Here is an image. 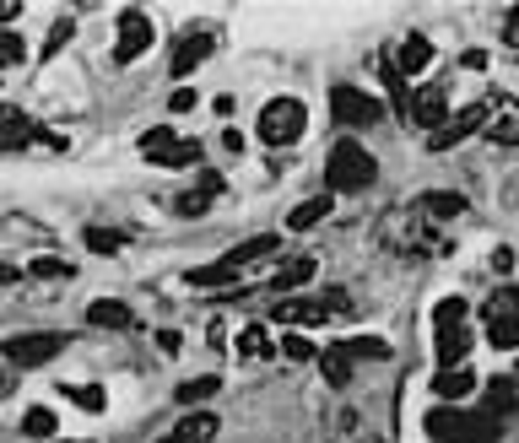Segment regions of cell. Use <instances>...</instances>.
<instances>
[{"label":"cell","mask_w":519,"mask_h":443,"mask_svg":"<svg viewBox=\"0 0 519 443\" xmlns=\"http://www.w3.org/2000/svg\"><path fill=\"white\" fill-rule=\"evenodd\" d=\"M374 179H379L374 152H363L357 141H336V146H330V157H325V184H330L336 195H357V190H368Z\"/></svg>","instance_id":"obj_1"},{"label":"cell","mask_w":519,"mask_h":443,"mask_svg":"<svg viewBox=\"0 0 519 443\" xmlns=\"http://www.w3.org/2000/svg\"><path fill=\"white\" fill-rule=\"evenodd\" d=\"M303 125H309V114H303L298 98H271V103L260 109V141H271V146L298 141Z\"/></svg>","instance_id":"obj_2"},{"label":"cell","mask_w":519,"mask_h":443,"mask_svg":"<svg viewBox=\"0 0 519 443\" xmlns=\"http://www.w3.org/2000/svg\"><path fill=\"white\" fill-rule=\"evenodd\" d=\"M65 352V335H49V330H38V335H11L6 346H0V357L11 362V368H44V362H55Z\"/></svg>","instance_id":"obj_3"},{"label":"cell","mask_w":519,"mask_h":443,"mask_svg":"<svg viewBox=\"0 0 519 443\" xmlns=\"http://www.w3.org/2000/svg\"><path fill=\"white\" fill-rule=\"evenodd\" d=\"M384 249H401V254H428V249H433L428 217H422V211H395V217H384Z\"/></svg>","instance_id":"obj_4"},{"label":"cell","mask_w":519,"mask_h":443,"mask_svg":"<svg viewBox=\"0 0 519 443\" xmlns=\"http://www.w3.org/2000/svg\"><path fill=\"white\" fill-rule=\"evenodd\" d=\"M141 157L157 168H184V163H201V141H173V130H146Z\"/></svg>","instance_id":"obj_5"},{"label":"cell","mask_w":519,"mask_h":443,"mask_svg":"<svg viewBox=\"0 0 519 443\" xmlns=\"http://www.w3.org/2000/svg\"><path fill=\"white\" fill-rule=\"evenodd\" d=\"M152 49V17L146 11H119V44H114V65H130L136 55Z\"/></svg>","instance_id":"obj_6"},{"label":"cell","mask_w":519,"mask_h":443,"mask_svg":"<svg viewBox=\"0 0 519 443\" xmlns=\"http://www.w3.org/2000/svg\"><path fill=\"white\" fill-rule=\"evenodd\" d=\"M487 119H492V109H476V103H471V109L449 114L444 125H438L433 136H428V146H433V152H449V146H460L465 136H476V130H487Z\"/></svg>","instance_id":"obj_7"},{"label":"cell","mask_w":519,"mask_h":443,"mask_svg":"<svg viewBox=\"0 0 519 443\" xmlns=\"http://www.w3.org/2000/svg\"><path fill=\"white\" fill-rule=\"evenodd\" d=\"M330 109H336V119H341V125H357V130H363V125H379V103L374 98H368V92H357V87H336V92H330Z\"/></svg>","instance_id":"obj_8"},{"label":"cell","mask_w":519,"mask_h":443,"mask_svg":"<svg viewBox=\"0 0 519 443\" xmlns=\"http://www.w3.org/2000/svg\"><path fill=\"white\" fill-rule=\"evenodd\" d=\"M271 319H276V325H298V330H309V325H330V319H336V308H330L325 298H292V303H276Z\"/></svg>","instance_id":"obj_9"},{"label":"cell","mask_w":519,"mask_h":443,"mask_svg":"<svg viewBox=\"0 0 519 443\" xmlns=\"http://www.w3.org/2000/svg\"><path fill=\"white\" fill-rule=\"evenodd\" d=\"M38 141V125L28 114L17 109V103H0V152H22V146Z\"/></svg>","instance_id":"obj_10"},{"label":"cell","mask_w":519,"mask_h":443,"mask_svg":"<svg viewBox=\"0 0 519 443\" xmlns=\"http://www.w3.org/2000/svg\"><path fill=\"white\" fill-rule=\"evenodd\" d=\"M211 438H217V411H184L173 433H163L157 443H211Z\"/></svg>","instance_id":"obj_11"},{"label":"cell","mask_w":519,"mask_h":443,"mask_svg":"<svg viewBox=\"0 0 519 443\" xmlns=\"http://www.w3.org/2000/svg\"><path fill=\"white\" fill-rule=\"evenodd\" d=\"M406 119H411V125H422V130L433 136V130L449 119V109H444V87H422V92H411V109H406Z\"/></svg>","instance_id":"obj_12"},{"label":"cell","mask_w":519,"mask_h":443,"mask_svg":"<svg viewBox=\"0 0 519 443\" xmlns=\"http://www.w3.org/2000/svg\"><path fill=\"white\" fill-rule=\"evenodd\" d=\"M206 55H217V38H211V33H190V38H179V49H173V76L184 82V76H190Z\"/></svg>","instance_id":"obj_13"},{"label":"cell","mask_w":519,"mask_h":443,"mask_svg":"<svg viewBox=\"0 0 519 443\" xmlns=\"http://www.w3.org/2000/svg\"><path fill=\"white\" fill-rule=\"evenodd\" d=\"M433 395H438V400H465V395H476V368H438V373H433Z\"/></svg>","instance_id":"obj_14"},{"label":"cell","mask_w":519,"mask_h":443,"mask_svg":"<svg viewBox=\"0 0 519 443\" xmlns=\"http://www.w3.org/2000/svg\"><path fill=\"white\" fill-rule=\"evenodd\" d=\"M276 244H282V238H276V233L244 238V244H238V249H228V254H222V265H233V271H244V265H255V260H271V254H276Z\"/></svg>","instance_id":"obj_15"},{"label":"cell","mask_w":519,"mask_h":443,"mask_svg":"<svg viewBox=\"0 0 519 443\" xmlns=\"http://www.w3.org/2000/svg\"><path fill=\"white\" fill-rule=\"evenodd\" d=\"M87 325H98V330H130V325H136V314H130L119 298H98V303H87Z\"/></svg>","instance_id":"obj_16"},{"label":"cell","mask_w":519,"mask_h":443,"mask_svg":"<svg viewBox=\"0 0 519 443\" xmlns=\"http://www.w3.org/2000/svg\"><path fill=\"white\" fill-rule=\"evenodd\" d=\"M395 65H401V76H422L433 65V44L422 33H406V44H401V55H395Z\"/></svg>","instance_id":"obj_17"},{"label":"cell","mask_w":519,"mask_h":443,"mask_svg":"<svg viewBox=\"0 0 519 443\" xmlns=\"http://www.w3.org/2000/svg\"><path fill=\"white\" fill-rule=\"evenodd\" d=\"M319 373H325V384H330V389H346V384H352V357H346V346H341V341L319 352Z\"/></svg>","instance_id":"obj_18"},{"label":"cell","mask_w":519,"mask_h":443,"mask_svg":"<svg viewBox=\"0 0 519 443\" xmlns=\"http://www.w3.org/2000/svg\"><path fill=\"white\" fill-rule=\"evenodd\" d=\"M422 217L428 222H444V217H460L465 211V195H455V190H433V195H422Z\"/></svg>","instance_id":"obj_19"},{"label":"cell","mask_w":519,"mask_h":443,"mask_svg":"<svg viewBox=\"0 0 519 443\" xmlns=\"http://www.w3.org/2000/svg\"><path fill=\"white\" fill-rule=\"evenodd\" d=\"M465 346H471V330L455 325V330H438V368H460Z\"/></svg>","instance_id":"obj_20"},{"label":"cell","mask_w":519,"mask_h":443,"mask_svg":"<svg viewBox=\"0 0 519 443\" xmlns=\"http://www.w3.org/2000/svg\"><path fill=\"white\" fill-rule=\"evenodd\" d=\"M325 217H330V195H314V200H303V206L287 211V227H292V233H303V227H314Z\"/></svg>","instance_id":"obj_21"},{"label":"cell","mask_w":519,"mask_h":443,"mask_svg":"<svg viewBox=\"0 0 519 443\" xmlns=\"http://www.w3.org/2000/svg\"><path fill=\"white\" fill-rule=\"evenodd\" d=\"M184 281H190V287H201V292H211V287H233V281H238V271H233V265H195V271L190 276H184Z\"/></svg>","instance_id":"obj_22"},{"label":"cell","mask_w":519,"mask_h":443,"mask_svg":"<svg viewBox=\"0 0 519 443\" xmlns=\"http://www.w3.org/2000/svg\"><path fill=\"white\" fill-rule=\"evenodd\" d=\"M217 395V373H201V379H184L179 389H173V400L179 406H201V400Z\"/></svg>","instance_id":"obj_23"},{"label":"cell","mask_w":519,"mask_h":443,"mask_svg":"<svg viewBox=\"0 0 519 443\" xmlns=\"http://www.w3.org/2000/svg\"><path fill=\"white\" fill-rule=\"evenodd\" d=\"M509 406H514V384L509 379H492L487 384V400H482V416H487V422H498Z\"/></svg>","instance_id":"obj_24"},{"label":"cell","mask_w":519,"mask_h":443,"mask_svg":"<svg viewBox=\"0 0 519 443\" xmlns=\"http://www.w3.org/2000/svg\"><path fill=\"white\" fill-rule=\"evenodd\" d=\"M28 276H33V281H71L76 265H71V260H55V254H38V260L28 265Z\"/></svg>","instance_id":"obj_25"},{"label":"cell","mask_w":519,"mask_h":443,"mask_svg":"<svg viewBox=\"0 0 519 443\" xmlns=\"http://www.w3.org/2000/svg\"><path fill=\"white\" fill-rule=\"evenodd\" d=\"M341 346H346V357H352V362H357V357H368V362H384V357H390V346H384L379 335H346Z\"/></svg>","instance_id":"obj_26"},{"label":"cell","mask_w":519,"mask_h":443,"mask_svg":"<svg viewBox=\"0 0 519 443\" xmlns=\"http://www.w3.org/2000/svg\"><path fill=\"white\" fill-rule=\"evenodd\" d=\"M309 276H314V260H309V254H303V260H287L282 271H276V281H271V287H282V292H298V287H303V281H309Z\"/></svg>","instance_id":"obj_27"},{"label":"cell","mask_w":519,"mask_h":443,"mask_svg":"<svg viewBox=\"0 0 519 443\" xmlns=\"http://www.w3.org/2000/svg\"><path fill=\"white\" fill-rule=\"evenodd\" d=\"M82 244H87L92 254H119V249H125V233H114V227H87Z\"/></svg>","instance_id":"obj_28"},{"label":"cell","mask_w":519,"mask_h":443,"mask_svg":"<svg viewBox=\"0 0 519 443\" xmlns=\"http://www.w3.org/2000/svg\"><path fill=\"white\" fill-rule=\"evenodd\" d=\"M271 335H265V325H249L244 335H238V357H271Z\"/></svg>","instance_id":"obj_29"},{"label":"cell","mask_w":519,"mask_h":443,"mask_svg":"<svg viewBox=\"0 0 519 443\" xmlns=\"http://www.w3.org/2000/svg\"><path fill=\"white\" fill-rule=\"evenodd\" d=\"M65 400H76L82 411H103V406H109L103 384H65Z\"/></svg>","instance_id":"obj_30"},{"label":"cell","mask_w":519,"mask_h":443,"mask_svg":"<svg viewBox=\"0 0 519 443\" xmlns=\"http://www.w3.org/2000/svg\"><path fill=\"white\" fill-rule=\"evenodd\" d=\"M487 319H519V287H498L487 298Z\"/></svg>","instance_id":"obj_31"},{"label":"cell","mask_w":519,"mask_h":443,"mask_svg":"<svg viewBox=\"0 0 519 443\" xmlns=\"http://www.w3.org/2000/svg\"><path fill=\"white\" fill-rule=\"evenodd\" d=\"M487 341L498 346V352H514L519 346V319H487Z\"/></svg>","instance_id":"obj_32"},{"label":"cell","mask_w":519,"mask_h":443,"mask_svg":"<svg viewBox=\"0 0 519 443\" xmlns=\"http://www.w3.org/2000/svg\"><path fill=\"white\" fill-rule=\"evenodd\" d=\"M211 200H217V195H206V190H184L179 200H173V211H179V217H206V211H211Z\"/></svg>","instance_id":"obj_33"},{"label":"cell","mask_w":519,"mask_h":443,"mask_svg":"<svg viewBox=\"0 0 519 443\" xmlns=\"http://www.w3.org/2000/svg\"><path fill=\"white\" fill-rule=\"evenodd\" d=\"M22 433H28V438H55V411L33 406L28 416H22Z\"/></svg>","instance_id":"obj_34"},{"label":"cell","mask_w":519,"mask_h":443,"mask_svg":"<svg viewBox=\"0 0 519 443\" xmlns=\"http://www.w3.org/2000/svg\"><path fill=\"white\" fill-rule=\"evenodd\" d=\"M282 352H287L292 362H319V346H314L303 330H292V335H287V341H282Z\"/></svg>","instance_id":"obj_35"},{"label":"cell","mask_w":519,"mask_h":443,"mask_svg":"<svg viewBox=\"0 0 519 443\" xmlns=\"http://www.w3.org/2000/svg\"><path fill=\"white\" fill-rule=\"evenodd\" d=\"M460 319H465V303L460 298H444V303L433 308V330H455Z\"/></svg>","instance_id":"obj_36"},{"label":"cell","mask_w":519,"mask_h":443,"mask_svg":"<svg viewBox=\"0 0 519 443\" xmlns=\"http://www.w3.org/2000/svg\"><path fill=\"white\" fill-rule=\"evenodd\" d=\"M28 60V44H22L17 33H0V71H6V65H22Z\"/></svg>","instance_id":"obj_37"},{"label":"cell","mask_w":519,"mask_h":443,"mask_svg":"<svg viewBox=\"0 0 519 443\" xmlns=\"http://www.w3.org/2000/svg\"><path fill=\"white\" fill-rule=\"evenodd\" d=\"M71 33H76V22H55V33L44 38V60H55L65 44H71Z\"/></svg>","instance_id":"obj_38"},{"label":"cell","mask_w":519,"mask_h":443,"mask_svg":"<svg viewBox=\"0 0 519 443\" xmlns=\"http://www.w3.org/2000/svg\"><path fill=\"white\" fill-rule=\"evenodd\" d=\"M168 109H173V114H190V109H195V92H190V87H179V92H173V103H168Z\"/></svg>","instance_id":"obj_39"},{"label":"cell","mask_w":519,"mask_h":443,"mask_svg":"<svg viewBox=\"0 0 519 443\" xmlns=\"http://www.w3.org/2000/svg\"><path fill=\"white\" fill-rule=\"evenodd\" d=\"M157 346H163L168 357H179V346H184V341H179V330H163V335H157Z\"/></svg>","instance_id":"obj_40"},{"label":"cell","mask_w":519,"mask_h":443,"mask_svg":"<svg viewBox=\"0 0 519 443\" xmlns=\"http://www.w3.org/2000/svg\"><path fill=\"white\" fill-rule=\"evenodd\" d=\"M11 17H22V0H0V22H11Z\"/></svg>","instance_id":"obj_41"},{"label":"cell","mask_w":519,"mask_h":443,"mask_svg":"<svg viewBox=\"0 0 519 443\" xmlns=\"http://www.w3.org/2000/svg\"><path fill=\"white\" fill-rule=\"evenodd\" d=\"M11 389H17V373H6V368H0V400H6Z\"/></svg>","instance_id":"obj_42"},{"label":"cell","mask_w":519,"mask_h":443,"mask_svg":"<svg viewBox=\"0 0 519 443\" xmlns=\"http://www.w3.org/2000/svg\"><path fill=\"white\" fill-rule=\"evenodd\" d=\"M65 443H71V438H65Z\"/></svg>","instance_id":"obj_43"}]
</instances>
